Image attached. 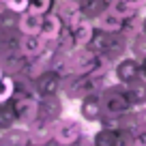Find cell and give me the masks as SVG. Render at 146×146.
Instances as JSON below:
<instances>
[{"label":"cell","instance_id":"cell-14","mask_svg":"<svg viewBox=\"0 0 146 146\" xmlns=\"http://www.w3.org/2000/svg\"><path fill=\"white\" fill-rule=\"evenodd\" d=\"M13 80L11 78H2L0 80V105H5L7 101L11 99V95H13Z\"/></svg>","mask_w":146,"mask_h":146},{"label":"cell","instance_id":"cell-15","mask_svg":"<svg viewBox=\"0 0 146 146\" xmlns=\"http://www.w3.org/2000/svg\"><path fill=\"white\" fill-rule=\"evenodd\" d=\"M133 56L140 58V60L146 58V32H142L135 41H133Z\"/></svg>","mask_w":146,"mask_h":146},{"label":"cell","instance_id":"cell-22","mask_svg":"<svg viewBox=\"0 0 146 146\" xmlns=\"http://www.w3.org/2000/svg\"><path fill=\"white\" fill-rule=\"evenodd\" d=\"M2 78H5V75H2V67H0V80H2Z\"/></svg>","mask_w":146,"mask_h":146},{"label":"cell","instance_id":"cell-18","mask_svg":"<svg viewBox=\"0 0 146 146\" xmlns=\"http://www.w3.org/2000/svg\"><path fill=\"white\" fill-rule=\"evenodd\" d=\"M133 142H135V144L146 146V129H144V127L137 129V133H135V137H133Z\"/></svg>","mask_w":146,"mask_h":146},{"label":"cell","instance_id":"cell-10","mask_svg":"<svg viewBox=\"0 0 146 146\" xmlns=\"http://www.w3.org/2000/svg\"><path fill=\"white\" fill-rule=\"evenodd\" d=\"M71 67H73L75 73L88 71L90 67H95V54H90V52H78L75 58L71 60Z\"/></svg>","mask_w":146,"mask_h":146},{"label":"cell","instance_id":"cell-21","mask_svg":"<svg viewBox=\"0 0 146 146\" xmlns=\"http://www.w3.org/2000/svg\"><path fill=\"white\" fill-rule=\"evenodd\" d=\"M142 75H144V78H146V58L142 60Z\"/></svg>","mask_w":146,"mask_h":146},{"label":"cell","instance_id":"cell-3","mask_svg":"<svg viewBox=\"0 0 146 146\" xmlns=\"http://www.w3.org/2000/svg\"><path fill=\"white\" fill-rule=\"evenodd\" d=\"M123 22L125 19L120 17L118 13L108 9V11H103V13H97V17H95L92 24H95L97 28H101L103 32H118L120 28H123Z\"/></svg>","mask_w":146,"mask_h":146},{"label":"cell","instance_id":"cell-16","mask_svg":"<svg viewBox=\"0 0 146 146\" xmlns=\"http://www.w3.org/2000/svg\"><path fill=\"white\" fill-rule=\"evenodd\" d=\"M50 7H52V0H30V7H28V11H35V13L45 15L47 11H50Z\"/></svg>","mask_w":146,"mask_h":146},{"label":"cell","instance_id":"cell-9","mask_svg":"<svg viewBox=\"0 0 146 146\" xmlns=\"http://www.w3.org/2000/svg\"><path fill=\"white\" fill-rule=\"evenodd\" d=\"M129 103H131V99H129L127 95H120V92H112V95L105 99L103 108L108 110L110 114H123L125 110L129 108Z\"/></svg>","mask_w":146,"mask_h":146},{"label":"cell","instance_id":"cell-23","mask_svg":"<svg viewBox=\"0 0 146 146\" xmlns=\"http://www.w3.org/2000/svg\"><path fill=\"white\" fill-rule=\"evenodd\" d=\"M144 32H146V17H144Z\"/></svg>","mask_w":146,"mask_h":146},{"label":"cell","instance_id":"cell-1","mask_svg":"<svg viewBox=\"0 0 146 146\" xmlns=\"http://www.w3.org/2000/svg\"><path fill=\"white\" fill-rule=\"evenodd\" d=\"M80 135H82V125L73 118H64V120H58L56 123V129H54V140L58 144H73L78 142Z\"/></svg>","mask_w":146,"mask_h":146},{"label":"cell","instance_id":"cell-17","mask_svg":"<svg viewBox=\"0 0 146 146\" xmlns=\"http://www.w3.org/2000/svg\"><path fill=\"white\" fill-rule=\"evenodd\" d=\"M7 7H9V11H13V13H24V11H28V7H30V0H7Z\"/></svg>","mask_w":146,"mask_h":146},{"label":"cell","instance_id":"cell-19","mask_svg":"<svg viewBox=\"0 0 146 146\" xmlns=\"http://www.w3.org/2000/svg\"><path fill=\"white\" fill-rule=\"evenodd\" d=\"M135 118H137V127H144V129H146V105L140 110V112H137Z\"/></svg>","mask_w":146,"mask_h":146},{"label":"cell","instance_id":"cell-24","mask_svg":"<svg viewBox=\"0 0 146 146\" xmlns=\"http://www.w3.org/2000/svg\"><path fill=\"white\" fill-rule=\"evenodd\" d=\"M0 2H7V0H0Z\"/></svg>","mask_w":146,"mask_h":146},{"label":"cell","instance_id":"cell-6","mask_svg":"<svg viewBox=\"0 0 146 146\" xmlns=\"http://www.w3.org/2000/svg\"><path fill=\"white\" fill-rule=\"evenodd\" d=\"M142 73V64L137 62L135 58H127V60H123V62L118 64V78L123 80V82H133V80L137 78Z\"/></svg>","mask_w":146,"mask_h":146},{"label":"cell","instance_id":"cell-5","mask_svg":"<svg viewBox=\"0 0 146 146\" xmlns=\"http://www.w3.org/2000/svg\"><path fill=\"white\" fill-rule=\"evenodd\" d=\"M45 39H43V35H24L22 36V43H19V47H22V54L24 56H39L43 52V47H45Z\"/></svg>","mask_w":146,"mask_h":146},{"label":"cell","instance_id":"cell-2","mask_svg":"<svg viewBox=\"0 0 146 146\" xmlns=\"http://www.w3.org/2000/svg\"><path fill=\"white\" fill-rule=\"evenodd\" d=\"M43 22H45V17H43L41 13H35V11H24L22 17H19V30L24 32V35H41L43 30Z\"/></svg>","mask_w":146,"mask_h":146},{"label":"cell","instance_id":"cell-7","mask_svg":"<svg viewBox=\"0 0 146 146\" xmlns=\"http://www.w3.org/2000/svg\"><path fill=\"white\" fill-rule=\"evenodd\" d=\"M60 32H62V19L58 17V15H47L45 22H43V39L45 41H56L60 36Z\"/></svg>","mask_w":146,"mask_h":146},{"label":"cell","instance_id":"cell-11","mask_svg":"<svg viewBox=\"0 0 146 146\" xmlns=\"http://www.w3.org/2000/svg\"><path fill=\"white\" fill-rule=\"evenodd\" d=\"M110 9L114 11V13H118L123 19H129V17H133V15L137 13V7H133L127 0H112V2H110Z\"/></svg>","mask_w":146,"mask_h":146},{"label":"cell","instance_id":"cell-20","mask_svg":"<svg viewBox=\"0 0 146 146\" xmlns=\"http://www.w3.org/2000/svg\"><path fill=\"white\" fill-rule=\"evenodd\" d=\"M127 2H131V5H133V7H137V9L146 5V0H127Z\"/></svg>","mask_w":146,"mask_h":146},{"label":"cell","instance_id":"cell-13","mask_svg":"<svg viewBox=\"0 0 146 146\" xmlns=\"http://www.w3.org/2000/svg\"><path fill=\"white\" fill-rule=\"evenodd\" d=\"M82 114H84V118H88V120L99 118V114H101V103H99V101H92V99H86V101L82 103Z\"/></svg>","mask_w":146,"mask_h":146},{"label":"cell","instance_id":"cell-12","mask_svg":"<svg viewBox=\"0 0 146 146\" xmlns=\"http://www.w3.org/2000/svg\"><path fill=\"white\" fill-rule=\"evenodd\" d=\"M131 84V90H129V99L131 103H146V78L144 80H133Z\"/></svg>","mask_w":146,"mask_h":146},{"label":"cell","instance_id":"cell-4","mask_svg":"<svg viewBox=\"0 0 146 146\" xmlns=\"http://www.w3.org/2000/svg\"><path fill=\"white\" fill-rule=\"evenodd\" d=\"M15 114L22 123H35L36 114H39V101L32 97H24L15 103Z\"/></svg>","mask_w":146,"mask_h":146},{"label":"cell","instance_id":"cell-8","mask_svg":"<svg viewBox=\"0 0 146 146\" xmlns=\"http://www.w3.org/2000/svg\"><path fill=\"white\" fill-rule=\"evenodd\" d=\"M92 28H95V24L86 22V19H82L78 26L73 28V41H75V45L82 47V45H88V43L92 41V36H95Z\"/></svg>","mask_w":146,"mask_h":146}]
</instances>
